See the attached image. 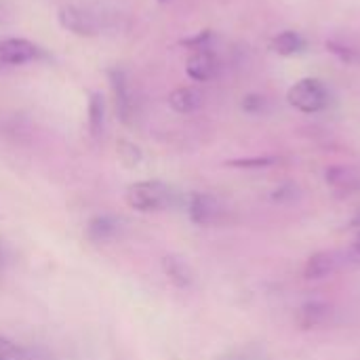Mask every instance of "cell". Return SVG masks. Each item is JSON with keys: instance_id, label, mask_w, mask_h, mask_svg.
Segmentation results:
<instances>
[{"instance_id": "6da1fadb", "label": "cell", "mask_w": 360, "mask_h": 360, "mask_svg": "<svg viewBox=\"0 0 360 360\" xmlns=\"http://www.w3.org/2000/svg\"><path fill=\"white\" fill-rule=\"evenodd\" d=\"M124 200L139 213H158L171 209L177 202V192L165 181L146 179L131 184L124 192Z\"/></svg>"}, {"instance_id": "7a4b0ae2", "label": "cell", "mask_w": 360, "mask_h": 360, "mask_svg": "<svg viewBox=\"0 0 360 360\" xmlns=\"http://www.w3.org/2000/svg\"><path fill=\"white\" fill-rule=\"evenodd\" d=\"M287 99L295 110H300L304 114H316V112L327 108L329 95H327V89L321 80L304 78L289 89Z\"/></svg>"}, {"instance_id": "3957f363", "label": "cell", "mask_w": 360, "mask_h": 360, "mask_svg": "<svg viewBox=\"0 0 360 360\" xmlns=\"http://www.w3.org/2000/svg\"><path fill=\"white\" fill-rule=\"evenodd\" d=\"M59 25L76 36H97L103 27L101 17L86 8V6H78V4H65L59 8Z\"/></svg>"}, {"instance_id": "277c9868", "label": "cell", "mask_w": 360, "mask_h": 360, "mask_svg": "<svg viewBox=\"0 0 360 360\" xmlns=\"http://www.w3.org/2000/svg\"><path fill=\"white\" fill-rule=\"evenodd\" d=\"M188 215L196 226H217L226 219V209L213 194L194 192L188 198Z\"/></svg>"}, {"instance_id": "5b68a950", "label": "cell", "mask_w": 360, "mask_h": 360, "mask_svg": "<svg viewBox=\"0 0 360 360\" xmlns=\"http://www.w3.org/2000/svg\"><path fill=\"white\" fill-rule=\"evenodd\" d=\"M110 82H112V91H114V99H116L118 118L124 124H133L135 114H137V101H135V93L131 89V82L127 78V72L122 68H112L110 70Z\"/></svg>"}, {"instance_id": "8992f818", "label": "cell", "mask_w": 360, "mask_h": 360, "mask_svg": "<svg viewBox=\"0 0 360 360\" xmlns=\"http://www.w3.org/2000/svg\"><path fill=\"white\" fill-rule=\"evenodd\" d=\"M42 57V51L25 38H2L0 40V70L25 65Z\"/></svg>"}, {"instance_id": "52a82bcc", "label": "cell", "mask_w": 360, "mask_h": 360, "mask_svg": "<svg viewBox=\"0 0 360 360\" xmlns=\"http://www.w3.org/2000/svg\"><path fill=\"white\" fill-rule=\"evenodd\" d=\"M346 264L344 253H335V251H321L314 253L306 266H304V278L306 281H321L327 278L331 274H335L342 266Z\"/></svg>"}, {"instance_id": "ba28073f", "label": "cell", "mask_w": 360, "mask_h": 360, "mask_svg": "<svg viewBox=\"0 0 360 360\" xmlns=\"http://www.w3.org/2000/svg\"><path fill=\"white\" fill-rule=\"evenodd\" d=\"M217 70H219V61L209 46L194 49V53L188 57V63H186L188 76L196 82H207V80L215 78Z\"/></svg>"}, {"instance_id": "9c48e42d", "label": "cell", "mask_w": 360, "mask_h": 360, "mask_svg": "<svg viewBox=\"0 0 360 360\" xmlns=\"http://www.w3.org/2000/svg\"><path fill=\"white\" fill-rule=\"evenodd\" d=\"M331 319V306L325 302H306L304 306L297 308L295 312V325L302 331H310V329H319L323 325H327V321Z\"/></svg>"}, {"instance_id": "30bf717a", "label": "cell", "mask_w": 360, "mask_h": 360, "mask_svg": "<svg viewBox=\"0 0 360 360\" xmlns=\"http://www.w3.org/2000/svg\"><path fill=\"white\" fill-rule=\"evenodd\" d=\"M325 179L327 184L344 194H352L360 190V171L348 165H333L325 171Z\"/></svg>"}, {"instance_id": "8fae6325", "label": "cell", "mask_w": 360, "mask_h": 360, "mask_svg": "<svg viewBox=\"0 0 360 360\" xmlns=\"http://www.w3.org/2000/svg\"><path fill=\"white\" fill-rule=\"evenodd\" d=\"M120 219H116L114 215H97L89 221L86 236L93 243H108L120 234Z\"/></svg>"}, {"instance_id": "7c38bea8", "label": "cell", "mask_w": 360, "mask_h": 360, "mask_svg": "<svg viewBox=\"0 0 360 360\" xmlns=\"http://www.w3.org/2000/svg\"><path fill=\"white\" fill-rule=\"evenodd\" d=\"M169 105L179 114H192L202 105V93L194 86H179L169 95Z\"/></svg>"}, {"instance_id": "4fadbf2b", "label": "cell", "mask_w": 360, "mask_h": 360, "mask_svg": "<svg viewBox=\"0 0 360 360\" xmlns=\"http://www.w3.org/2000/svg\"><path fill=\"white\" fill-rule=\"evenodd\" d=\"M0 360H51L38 348H25L0 335Z\"/></svg>"}, {"instance_id": "5bb4252c", "label": "cell", "mask_w": 360, "mask_h": 360, "mask_svg": "<svg viewBox=\"0 0 360 360\" xmlns=\"http://www.w3.org/2000/svg\"><path fill=\"white\" fill-rule=\"evenodd\" d=\"M162 268H165L167 278H169L173 285L181 287V289L190 287L192 281H194V274H192L190 266H188L184 259H179V257H165V259H162Z\"/></svg>"}, {"instance_id": "9a60e30c", "label": "cell", "mask_w": 360, "mask_h": 360, "mask_svg": "<svg viewBox=\"0 0 360 360\" xmlns=\"http://www.w3.org/2000/svg\"><path fill=\"white\" fill-rule=\"evenodd\" d=\"M105 129V99L101 93L93 91L89 95V131L93 137H101Z\"/></svg>"}, {"instance_id": "2e32d148", "label": "cell", "mask_w": 360, "mask_h": 360, "mask_svg": "<svg viewBox=\"0 0 360 360\" xmlns=\"http://www.w3.org/2000/svg\"><path fill=\"white\" fill-rule=\"evenodd\" d=\"M304 46H306L304 38H302L297 32H291V30L281 32V34H278V36H274V38H272V42H270V49H272L274 53L283 55V57L295 55V53L304 51Z\"/></svg>"}, {"instance_id": "e0dca14e", "label": "cell", "mask_w": 360, "mask_h": 360, "mask_svg": "<svg viewBox=\"0 0 360 360\" xmlns=\"http://www.w3.org/2000/svg\"><path fill=\"white\" fill-rule=\"evenodd\" d=\"M327 51H331L342 63L346 65H360V53L356 49H350V46H344L335 40H327Z\"/></svg>"}, {"instance_id": "ac0fdd59", "label": "cell", "mask_w": 360, "mask_h": 360, "mask_svg": "<svg viewBox=\"0 0 360 360\" xmlns=\"http://www.w3.org/2000/svg\"><path fill=\"white\" fill-rule=\"evenodd\" d=\"M278 158L276 156H251V158H236V160H230L228 165L230 167H236V169H266V167H272L276 165Z\"/></svg>"}, {"instance_id": "d6986e66", "label": "cell", "mask_w": 360, "mask_h": 360, "mask_svg": "<svg viewBox=\"0 0 360 360\" xmlns=\"http://www.w3.org/2000/svg\"><path fill=\"white\" fill-rule=\"evenodd\" d=\"M240 108L247 114H262L266 110V97L264 95H257V93H249V95L243 97Z\"/></svg>"}, {"instance_id": "ffe728a7", "label": "cell", "mask_w": 360, "mask_h": 360, "mask_svg": "<svg viewBox=\"0 0 360 360\" xmlns=\"http://www.w3.org/2000/svg\"><path fill=\"white\" fill-rule=\"evenodd\" d=\"M295 196H297V188H295L293 184H283L281 188L274 190L272 200H276V202H289V200H293Z\"/></svg>"}, {"instance_id": "44dd1931", "label": "cell", "mask_w": 360, "mask_h": 360, "mask_svg": "<svg viewBox=\"0 0 360 360\" xmlns=\"http://www.w3.org/2000/svg\"><path fill=\"white\" fill-rule=\"evenodd\" d=\"M344 259H346V264H360V234L354 238V243L346 249Z\"/></svg>"}, {"instance_id": "7402d4cb", "label": "cell", "mask_w": 360, "mask_h": 360, "mask_svg": "<svg viewBox=\"0 0 360 360\" xmlns=\"http://www.w3.org/2000/svg\"><path fill=\"white\" fill-rule=\"evenodd\" d=\"M217 360H249V359H247V354L234 352V354H228V356H221V359H217Z\"/></svg>"}, {"instance_id": "603a6c76", "label": "cell", "mask_w": 360, "mask_h": 360, "mask_svg": "<svg viewBox=\"0 0 360 360\" xmlns=\"http://www.w3.org/2000/svg\"><path fill=\"white\" fill-rule=\"evenodd\" d=\"M158 2H167V0H158Z\"/></svg>"}]
</instances>
